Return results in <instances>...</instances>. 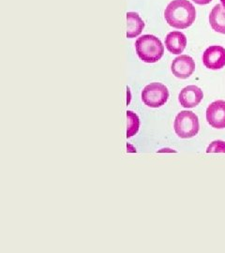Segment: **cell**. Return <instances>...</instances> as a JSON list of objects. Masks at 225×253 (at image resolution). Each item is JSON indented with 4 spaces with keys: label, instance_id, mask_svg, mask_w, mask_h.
Here are the masks:
<instances>
[{
    "label": "cell",
    "instance_id": "cell-1",
    "mask_svg": "<svg viewBox=\"0 0 225 253\" xmlns=\"http://www.w3.org/2000/svg\"><path fill=\"white\" fill-rule=\"evenodd\" d=\"M168 25L178 29L190 27L196 18V9L188 0H173L164 11Z\"/></svg>",
    "mask_w": 225,
    "mask_h": 253
},
{
    "label": "cell",
    "instance_id": "cell-2",
    "mask_svg": "<svg viewBox=\"0 0 225 253\" xmlns=\"http://www.w3.org/2000/svg\"><path fill=\"white\" fill-rule=\"evenodd\" d=\"M136 53L145 63H156L164 54L162 42L154 35L140 37L135 42Z\"/></svg>",
    "mask_w": 225,
    "mask_h": 253
},
{
    "label": "cell",
    "instance_id": "cell-3",
    "mask_svg": "<svg viewBox=\"0 0 225 253\" xmlns=\"http://www.w3.org/2000/svg\"><path fill=\"white\" fill-rule=\"evenodd\" d=\"M175 131L182 139H189L199 132L198 117L190 111H182L175 119Z\"/></svg>",
    "mask_w": 225,
    "mask_h": 253
},
{
    "label": "cell",
    "instance_id": "cell-4",
    "mask_svg": "<svg viewBox=\"0 0 225 253\" xmlns=\"http://www.w3.org/2000/svg\"><path fill=\"white\" fill-rule=\"evenodd\" d=\"M169 99L168 88L161 83L147 84L142 92V100L150 108H159L164 105Z\"/></svg>",
    "mask_w": 225,
    "mask_h": 253
},
{
    "label": "cell",
    "instance_id": "cell-5",
    "mask_svg": "<svg viewBox=\"0 0 225 253\" xmlns=\"http://www.w3.org/2000/svg\"><path fill=\"white\" fill-rule=\"evenodd\" d=\"M203 63L207 69L217 71L225 67V48L223 46L208 47L203 54Z\"/></svg>",
    "mask_w": 225,
    "mask_h": 253
},
{
    "label": "cell",
    "instance_id": "cell-6",
    "mask_svg": "<svg viewBox=\"0 0 225 253\" xmlns=\"http://www.w3.org/2000/svg\"><path fill=\"white\" fill-rule=\"evenodd\" d=\"M173 74L180 79H188L195 71V62L187 54H182L174 59L171 66Z\"/></svg>",
    "mask_w": 225,
    "mask_h": 253
},
{
    "label": "cell",
    "instance_id": "cell-7",
    "mask_svg": "<svg viewBox=\"0 0 225 253\" xmlns=\"http://www.w3.org/2000/svg\"><path fill=\"white\" fill-rule=\"evenodd\" d=\"M207 120L208 124L214 128H225V100H216L207 107Z\"/></svg>",
    "mask_w": 225,
    "mask_h": 253
},
{
    "label": "cell",
    "instance_id": "cell-8",
    "mask_svg": "<svg viewBox=\"0 0 225 253\" xmlns=\"http://www.w3.org/2000/svg\"><path fill=\"white\" fill-rule=\"evenodd\" d=\"M204 98L203 90L196 85L184 87L179 96L180 105L184 108H194L200 104Z\"/></svg>",
    "mask_w": 225,
    "mask_h": 253
},
{
    "label": "cell",
    "instance_id": "cell-9",
    "mask_svg": "<svg viewBox=\"0 0 225 253\" xmlns=\"http://www.w3.org/2000/svg\"><path fill=\"white\" fill-rule=\"evenodd\" d=\"M165 45L171 54H180L187 46V38L182 32L173 31L166 36Z\"/></svg>",
    "mask_w": 225,
    "mask_h": 253
},
{
    "label": "cell",
    "instance_id": "cell-10",
    "mask_svg": "<svg viewBox=\"0 0 225 253\" xmlns=\"http://www.w3.org/2000/svg\"><path fill=\"white\" fill-rule=\"evenodd\" d=\"M127 15V38L133 39L139 36L144 28V21L137 12H128Z\"/></svg>",
    "mask_w": 225,
    "mask_h": 253
},
{
    "label": "cell",
    "instance_id": "cell-11",
    "mask_svg": "<svg viewBox=\"0 0 225 253\" xmlns=\"http://www.w3.org/2000/svg\"><path fill=\"white\" fill-rule=\"evenodd\" d=\"M209 23L213 30L225 34V8L223 5L217 4L211 10L209 15Z\"/></svg>",
    "mask_w": 225,
    "mask_h": 253
},
{
    "label": "cell",
    "instance_id": "cell-12",
    "mask_svg": "<svg viewBox=\"0 0 225 253\" xmlns=\"http://www.w3.org/2000/svg\"><path fill=\"white\" fill-rule=\"evenodd\" d=\"M127 119H128V122H127V126H128L127 137L130 138L132 136L135 135L138 132L140 121H139V118L137 117V115L132 111L127 112Z\"/></svg>",
    "mask_w": 225,
    "mask_h": 253
},
{
    "label": "cell",
    "instance_id": "cell-13",
    "mask_svg": "<svg viewBox=\"0 0 225 253\" xmlns=\"http://www.w3.org/2000/svg\"><path fill=\"white\" fill-rule=\"evenodd\" d=\"M207 153H225V142L218 140L208 145Z\"/></svg>",
    "mask_w": 225,
    "mask_h": 253
},
{
    "label": "cell",
    "instance_id": "cell-14",
    "mask_svg": "<svg viewBox=\"0 0 225 253\" xmlns=\"http://www.w3.org/2000/svg\"><path fill=\"white\" fill-rule=\"evenodd\" d=\"M192 1L198 5H207V4H209L212 0H192Z\"/></svg>",
    "mask_w": 225,
    "mask_h": 253
},
{
    "label": "cell",
    "instance_id": "cell-15",
    "mask_svg": "<svg viewBox=\"0 0 225 253\" xmlns=\"http://www.w3.org/2000/svg\"><path fill=\"white\" fill-rule=\"evenodd\" d=\"M222 1V5L225 8V0H221Z\"/></svg>",
    "mask_w": 225,
    "mask_h": 253
}]
</instances>
